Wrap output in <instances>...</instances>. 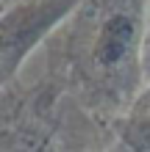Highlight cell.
<instances>
[{"label": "cell", "mask_w": 150, "mask_h": 152, "mask_svg": "<svg viewBox=\"0 0 150 152\" xmlns=\"http://www.w3.org/2000/svg\"><path fill=\"white\" fill-rule=\"evenodd\" d=\"M142 17L131 0H111L95 22L86 50L89 72L98 80H131L136 75Z\"/></svg>", "instance_id": "6da1fadb"}]
</instances>
